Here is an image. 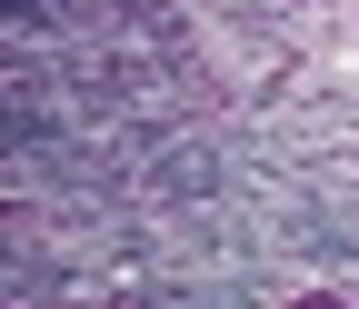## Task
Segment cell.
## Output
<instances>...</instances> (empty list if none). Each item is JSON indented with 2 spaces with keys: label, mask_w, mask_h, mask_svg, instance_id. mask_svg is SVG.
<instances>
[{
  "label": "cell",
  "mask_w": 359,
  "mask_h": 309,
  "mask_svg": "<svg viewBox=\"0 0 359 309\" xmlns=\"http://www.w3.org/2000/svg\"><path fill=\"white\" fill-rule=\"evenodd\" d=\"M299 309H339V299H299Z\"/></svg>",
  "instance_id": "obj_1"
}]
</instances>
